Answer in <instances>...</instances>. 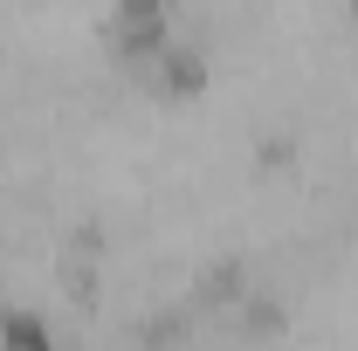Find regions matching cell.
<instances>
[{
    "instance_id": "1",
    "label": "cell",
    "mask_w": 358,
    "mask_h": 351,
    "mask_svg": "<svg viewBox=\"0 0 358 351\" xmlns=\"http://www.w3.org/2000/svg\"><path fill=\"white\" fill-rule=\"evenodd\" d=\"M138 89L152 96V103H200L207 89H214V55L200 42H166L159 55H152V69L138 76Z\"/></svg>"
},
{
    "instance_id": "2",
    "label": "cell",
    "mask_w": 358,
    "mask_h": 351,
    "mask_svg": "<svg viewBox=\"0 0 358 351\" xmlns=\"http://www.w3.org/2000/svg\"><path fill=\"white\" fill-rule=\"evenodd\" d=\"M248 262L241 255H207V262H193V289H186V303L200 310V317H227V310L248 296Z\"/></svg>"
},
{
    "instance_id": "3",
    "label": "cell",
    "mask_w": 358,
    "mask_h": 351,
    "mask_svg": "<svg viewBox=\"0 0 358 351\" xmlns=\"http://www.w3.org/2000/svg\"><path fill=\"white\" fill-rule=\"evenodd\" d=\"M0 351H62V338L48 331L42 310H28V303H0Z\"/></svg>"
},
{
    "instance_id": "4",
    "label": "cell",
    "mask_w": 358,
    "mask_h": 351,
    "mask_svg": "<svg viewBox=\"0 0 358 351\" xmlns=\"http://www.w3.org/2000/svg\"><path fill=\"white\" fill-rule=\"evenodd\" d=\"M345 28H358V0H345Z\"/></svg>"
}]
</instances>
